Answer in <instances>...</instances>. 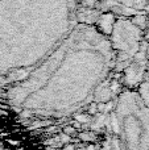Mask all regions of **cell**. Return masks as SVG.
<instances>
[{"label": "cell", "mask_w": 149, "mask_h": 150, "mask_svg": "<svg viewBox=\"0 0 149 150\" xmlns=\"http://www.w3.org/2000/svg\"><path fill=\"white\" fill-rule=\"evenodd\" d=\"M63 150H73V146H67V148H65Z\"/></svg>", "instance_id": "obj_3"}, {"label": "cell", "mask_w": 149, "mask_h": 150, "mask_svg": "<svg viewBox=\"0 0 149 150\" xmlns=\"http://www.w3.org/2000/svg\"><path fill=\"white\" fill-rule=\"evenodd\" d=\"M140 38L141 32L133 23L126 18H119L114 24L110 37L116 62L127 61L135 57L137 50L140 49Z\"/></svg>", "instance_id": "obj_1"}, {"label": "cell", "mask_w": 149, "mask_h": 150, "mask_svg": "<svg viewBox=\"0 0 149 150\" xmlns=\"http://www.w3.org/2000/svg\"><path fill=\"white\" fill-rule=\"evenodd\" d=\"M98 8L123 16L137 15L147 9L149 0H92Z\"/></svg>", "instance_id": "obj_2"}]
</instances>
